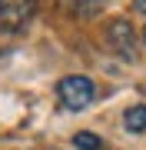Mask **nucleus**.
Returning <instances> with one entry per match:
<instances>
[{"label": "nucleus", "instance_id": "obj_1", "mask_svg": "<svg viewBox=\"0 0 146 150\" xmlns=\"http://www.w3.org/2000/svg\"><path fill=\"white\" fill-rule=\"evenodd\" d=\"M93 97H96V83H93L90 77L70 74V77H63V80L57 83V100H60V107H66V110H87L93 103Z\"/></svg>", "mask_w": 146, "mask_h": 150}, {"label": "nucleus", "instance_id": "obj_2", "mask_svg": "<svg viewBox=\"0 0 146 150\" xmlns=\"http://www.w3.org/2000/svg\"><path fill=\"white\" fill-rule=\"evenodd\" d=\"M106 47L113 50L119 60H126V64H136L140 60V40H136V30L130 20H110L106 23Z\"/></svg>", "mask_w": 146, "mask_h": 150}, {"label": "nucleus", "instance_id": "obj_3", "mask_svg": "<svg viewBox=\"0 0 146 150\" xmlns=\"http://www.w3.org/2000/svg\"><path fill=\"white\" fill-rule=\"evenodd\" d=\"M37 13V0H0V30L20 33Z\"/></svg>", "mask_w": 146, "mask_h": 150}, {"label": "nucleus", "instance_id": "obj_4", "mask_svg": "<svg viewBox=\"0 0 146 150\" xmlns=\"http://www.w3.org/2000/svg\"><path fill=\"white\" fill-rule=\"evenodd\" d=\"M123 127L130 134H146V103H136L123 113Z\"/></svg>", "mask_w": 146, "mask_h": 150}, {"label": "nucleus", "instance_id": "obj_5", "mask_svg": "<svg viewBox=\"0 0 146 150\" xmlns=\"http://www.w3.org/2000/svg\"><path fill=\"white\" fill-rule=\"evenodd\" d=\"M73 144L80 147V150H103V140L96 134H90V130H80V134L73 137Z\"/></svg>", "mask_w": 146, "mask_h": 150}, {"label": "nucleus", "instance_id": "obj_6", "mask_svg": "<svg viewBox=\"0 0 146 150\" xmlns=\"http://www.w3.org/2000/svg\"><path fill=\"white\" fill-rule=\"evenodd\" d=\"M133 4H136V10H140V13H146V0H133Z\"/></svg>", "mask_w": 146, "mask_h": 150}, {"label": "nucleus", "instance_id": "obj_7", "mask_svg": "<svg viewBox=\"0 0 146 150\" xmlns=\"http://www.w3.org/2000/svg\"><path fill=\"white\" fill-rule=\"evenodd\" d=\"M140 37H143V43H146V27H143V33H140Z\"/></svg>", "mask_w": 146, "mask_h": 150}]
</instances>
